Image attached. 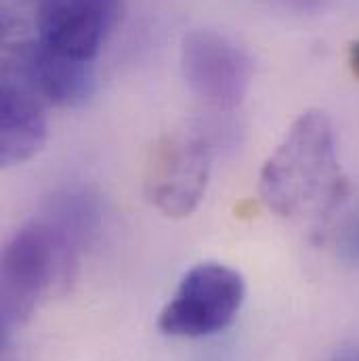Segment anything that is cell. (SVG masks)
I'll return each mask as SVG.
<instances>
[{
    "label": "cell",
    "instance_id": "cell-2",
    "mask_svg": "<svg viewBox=\"0 0 359 361\" xmlns=\"http://www.w3.org/2000/svg\"><path fill=\"white\" fill-rule=\"evenodd\" d=\"M80 248L51 221L38 216L13 233L2 252V330L23 326L51 294H63L76 277Z\"/></svg>",
    "mask_w": 359,
    "mask_h": 361
},
{
    "label": "cell",
    "instance_id": "cell-12",
    "mask_svg": "<svg viewBox=\"0 0 359 361\" xmlns=\"http://www.w3.org/2000/svg\"><path fill=\"white\" fill-rule=\"evenodd\" d=\"M349 63H351V70L353 74L359 78V42H355L351 47V55H349Z\"/></svg>",
    "mask_w": 359,
    "mask_h": 361
},
{
    "label": "cell",
    "instance_id": "cell-1",
    "mask_svg": "<svg viewBox=\"0 0 359 361\" xmlns=\"http://www.w3.org/2000/svg\"><path fill=\"white\" fill-rule=\"evenodd\" d=\"M263 204L284 219H328L347 195L332 120L326 111H303L259 177Z\"/></svg>",
    "mask_w": 359,
    "mask_h": 361
},
{
    "label": "cell",
    "instance_id": "cell-10",
    "mask_svg": "<svg viewBox=\"0 0 359 361\" xmlns=\"http://www.w3.org/2000/svg\"><path fill=\"white\" fill-rule=\"evenodd\" d=\"M339 248L349 263L359 265V214L345 225L339 240Z\"/></svg>",
    "mask_w": 359,
    "mask_h": 361
},
{
    "label": "cell",
    "instance_id": "cell-9",
    "mask_svg": "<svg viewBox=\"0 0 359 361\" xmlns=\"http://www.w3.org/2000/svg\"><path fill=\"white\" fill-rule=\"evenodd\" d=\"M42 216L83 250L99 229L101 206L92 191L85 187H70L49 197Z\"/></svg>",
    "mask_w": 359,
    "mask_h": 361
},
{
    "label": "cell",
    "instance_id": "cell-7",
    "mask_svg": "<svg viewBox=\"0 0 359 361\" xmlns=\"http://www.w3.org/2000/svg\"><path fill=\"white\" fill-rule=\"evenodd\" d=\"M4 76L17 80L42 103L57 107H80L97 90L92 63L59 55L38 38L17 44Z\"/></svg>",
    "mask_w": 359,
    "mask_h": 361
},
{
    "label": "cell",
    "instance_id": "cell-6",
    "mask_svg": "<svg viewBox=\"0 0 359 361\" xmlns=\"http://www.w3.org/2000/svg\"><path fill=\"white\" fill-rule=\"evenodd\" d=\"M120 11V0H44L36 19L38 40L59 55L92 63Z\"/></svg>",
    "mask_w": 359,
    "mask_h": 361
},
{
    "label": "cell",
    "instance_id": "cell-3",
    "mask_svg": "<svg viewBox=\"0 0 359 361\" xmlns=\"http://www.w3.org/2000/svg\"><path fill=\"white\" fill-rule=\"evenodd\" d=\"M246 298V281L223 263H200L187 271L158 317L175 338H204L233 324Z\"/></svg>",
    "mask_w": 359,
    "mask_h": 361
},
{
    "label": "cell",
    "instance_id": "cell-8",
    "mask_svg": "<svg viewBox=\"0 0 359 361\" xmlns=\"http://www.w3.org/2000/svg\"><path fill=\"white\" fill-rule=\"evenodd\" d=\"M47 141L42 101L17 80L4 76L0 90V164L17 166L32 160Z\"/></svg>",
    "mask_w": 359,
    "mask_h": 361
},
{
    "label": "cell",
    "instance_id": "cell-5",
    "mask_svg": "<svg viewBox=\"0 0 359 361\" xmlns=\"http://www.w3.org/2000/svg\"><path fill=\"white\" fill-rule=\"evenodd\" d=\"M212 173V147L200 135H171L150 156L145 195L162 214L181 219L191 214L206 195Z\"/></svg>",
    "mask_w": 359,
    "mask_h": 361
},
{
    "label": "cell",
    "instance_id": "cell-4",
    "mask_svg": "<svg viewBox=\"0 0 359 361\" xmlns=\"http://www.w3.org/2000/svg\"><path fill=\"white\" fill-rule=\"evenodd\" d=\"M181 70L197 101L229 111L244 101L255 63L231 38L210 30H195L181 42Z\"/></svg>",
    "mask_w": 359,
    "mask_h": 361
},
{
    "label": "cell",
    "instance_id": "cell-11",
    "mask_svg": "<svg viewBox=\"0 0 359 361\" xmlns=\"http://www.w3.org/2000/svg\"><path fill=\"white\" fill-rule=\"evenodd\" d=\"M281 8L294 11V13H313L326 4V0H271Z\"/></svg>",
    "mask_w": 359,
    "mask_h": 361
}]
</instances>
